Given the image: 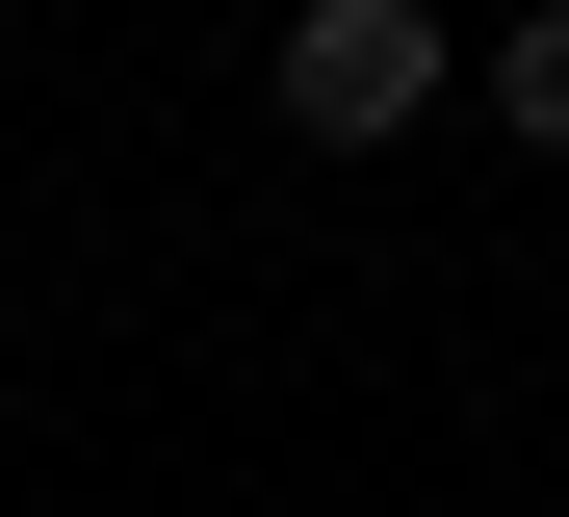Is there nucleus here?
I'll list each match as a JSON object with an SVG mask.
<instances>
[{
  "mask_svg": "<svg viewBox=\"0 0 569 517\" xmlns=\"http://www.w3.org/2000/svg\"><path fill=\"white\" fill-rule=\"evenodd\" d=\"M440 103V0H284V130L311 156H389Z\"/></svg>",
  "mask_w": 569,
  "mask_h": 517,
  "instance_id": "f257e3e1",
  "label": "nucleus"
},
{
  "mask_svg": "<svg viewBox=\"0 0 569 517\" xmlns=\"http://www.w3.org/2000/svg\"><path fill=\"white\" fill-rule=\"evenodd\" d=\"M492 130H518V156H569V0H543V27L492 52Z\"/></svg>",
  "mask_w": 569,
  "mask_h": 517,
  "instance_id": "f03ea898",
  "label": "nucleus"
}]
</instances>
